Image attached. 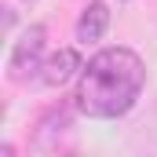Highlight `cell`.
Here are the masks:
<instances>
[{
	"instance_id": "cell-3",
	"label": "cell",
	"mask_w": 157,
	"mask_h": 157,
	"mask_svg": "<svg viewBox=\"0 0 157 157\" xmlns=\"http://www.w3.org/2000/svg\"><path fill=\"white\" fill-rule=\"evenodd\" d=\"M80 70H84V62H80L77 48H62V51H55V55H48V59H44L37 80L44 84V88H62L66 80L80 77Z\"/></svg>"
},
{
	"instance_id": "cell-2",
	"label": "cell",
	"mask_w": 157,
	"mask_h": 157,
	"mask_svg": "<svg viewBox=\"0 0 157 157\" xmlns=\"http://www.w3.org/2000/svg\"><path fill=\"white\" fill-rule=\"evenodd\" d=\"M44 59H48V29H44V26H29L22 37L11 44V55H7V77H11V80L40 77Z\"/></svg>"
},
{
	"instance_id": "cell-1",
	"label": "cell",
	"mask_w": 157,
	"mask_h": 157,
	"mask_svg": "<svg viewBox=\"0 0 157 157\" xmlns=\"http://www.w3.org/2000/svg\"><path fill=\"white\" fill-rule=\"evenodd\" d=\"M143 84H146V66L132 48H102L80 70L73 106L95 121L124 117L143 95Z\"/></svg>"
},
{
	"instance_id": "cell-4",
	"label": "cell",
	"mask_w": 157,
	"mask_h": 157,
	"mask_svg": "<svg viewBox=\"0 0 157 157\" xmlns=\"http://www.w3.org/2000/svg\"><path fill=\"white\" fill-rule=\"evenodd\" d=\"M106 29H110V7L102 0H91L77 18V40L80 44H95V40H102Z\"/></svg>"
}]
</instances>
